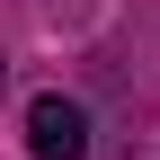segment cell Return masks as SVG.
Segmentation results:
<instances>
[{
  "instance_id": "1",
  "label": "cell",
  "mask_w": 160,
  "mask_h": 160,
  "mask_svg": "<svg viewBox=\"0 0 160 160\" xmlns=\"http://www.w3.org/2000/svg\"><path fill=\"white\" fill-rule=\"evenodd\" d=\"M27 151L36 160H89V107L62 98V89H45L27 107Z\"/></svg>"
},
{
  "instance_id": "2",
  "label": "cell",
  "mask_w": 160,
  "mask_h": 160,
  "mask_svg": "<svg viewBox=\"0 0 160 160\" xmlns=\"http://www.w3.org/2000/svg\"><path fill=\"white\" fill-rule=\"evenodd\" d=\"M0 98H9V62H0Z\"/></svg>"
}]
</instances>
